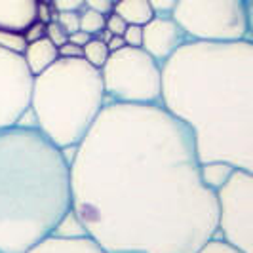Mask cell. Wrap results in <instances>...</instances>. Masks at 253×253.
I'll list each match as a JSON object with an SVG mask.
<instances>
[{
  "label": "cell",
  "instance_id": "1",
  "mask_svg": "<svg viewBox=\"0 0 253 253\" xmlns=\"http://www.w3.org/2000/svg\"><path fill=\"white\" fill-rule=\"evenodd\" d=\"M69 169L71 210L103 252L194 253L215 236L192 137L160 105L107 103Z\"/></svg>",
  "mask_w": 253,
  "mask_h": 253
},
{
  "label": "cell",
  "instance_id": "2",
  "mask_svg": "<svg viewBox=\"0 0 253 253\" xmlns=\"http://www.w3.org/2000/svg\"><path fill=\"white\" fill-rule=\"evenodd\" d=\"M160 107L189 129L198 162L253 171V42L187 40L162 63Z\"/></svg>",
  "mask_w": 253,
  "mask_h": 253
},
{
  "label": "cell",
  "instance_id": "3",
  "mask_svg": "<svg viewBox=\"0 0 253 253\" xmlns=\"http://www.w3.org/2000/svg\"><path fill=\"white\" fill-rule=\"evenodd\" d=\"M71 211L65 151L35 126L0 131V253H29Z\"/></svg>",
  "mask_w": 253,
  "mask_h": 253
},
{
  "label": "cell",
  "instance_id": "4",
  "mask_svg": "<svg viewBox=\"0 0 253 253\" xmlns=\"http://www.w3.org/2000/svg\"><path fill=\"white\" fill-rule=\"evenodd\" d=\"M105 105L101 73L84 57H59L33 78L35 127L61 151L84 139Z\"/></svg>",
  "mask_w": 253,
  "mask_h": 253
},
{
  "label": "cell",
  "instance_id": "5",
  "mask_svg": "<svg viewBox=\"0 0 253 253\" xmlns=\"http://www.w3.org/2000/svg\"><path fill=\"white\" fill-rule=\"evenodd\" d=\"M171 19L189 40H252V0H177Z\"/></svg>",
  "mask_w": 253,
  "mask_h": 253
},
{
  "label": "cell",
  "instance_id": "6",
  "mask_svg": "<svg viewBox=\"0 0 253 253\" xmlns=\"http://www.w3.org/2000/svg\"><path fill=\"white\" fill-rule=\"evenodd\" d=\"M99 73L107 103L160 105L162 65L143 48L111 51Z\"/></svg>",
  "mask_w": 253,
  "mask_h": 253
},
{
  "label": "cell",
  "instance_id": "7",
  "mask_svg": "<svg viewBox=\"0 0 253 253\" xmlns=\"http://www.w3.org/2000/svg\"><path fill=\"white\" fill-rule=\"evenodd\" d=\"M217 204L215 236L242 253H253V171L234 169L213 190Z\"/></svg>",
  "mask_w": 253,
  "mask_h": 253
},
{
  "label": "cell",
  "instance_id": "8",
  "mask_svg": "<svg viewBox=\"0 0 253 253\" xmlns=\"http://www.w3.org/2000/svg\"><path fill=\"white\" fill-rule=\"evenodd\" d=\"M33 78L23 55L0 48V131L23 120L31 107Z\"/></svg>",
  "mask_w": 253,
  "mask_h": 253
},
{
  "label": "cell",
  "instance_id": "9",
  "mask_svg": "<svg viewBox=\"0 0 253 253\" xmlns=\"http://www.w3.org/2000/svg\"><path fill=\"white\" fill-rule=\"evenodd\" d=\"M189 38L181 31V27L171 19V15H154L151 21L143 25L141 48L162 65Z\"/></svg>",
  "mask_w": 253,
  "mask_h": 253
},
{
  "label": "cell",
  "instance_id": "10",
  "mask_svg": "<svg viewBox=\"0 0 253 253\" xmlns=\"http://www.w3.org/2000/svg\"><path fill=\"white\" fill-rule=\"evenodd\" d=\"M38 0H0V29L23 33L37 21Z\"/></svg>",
  "mask_w": 253,
  "mask_h": 253
},
{
  "label": "cell",
  "instance_id": "11",
  "mask_svg": "<svg viewBox=\"0 0 253 253\" xmlns=\"http://www.w3.org/2000/svg\"><path fill=\"white\" fill-rule=\"evenodd\" d=\"M23 59H25V65L31 71V75L37 76L59 59V50L50 38L44 37L27 44L25 51H23Z\"/></svg>",
  "mask_w": 253,
  "mask_h": 253
},
{
  "label": "cell",
  "instance_id": "12",
  "mask_svg": "<svg viewBox=\"0 0 253 253\" xmlns=\"http://www.w3.org/2000/svg\"><path fill=\"white\" fill-rule=\"evenodd\" d=\"M29 253H107L101 248L91 242L88 236L82 238H57L50 236L48 240L38 244Z\"/></svg>",
  "mask_w": 253,
  "mask_h": 253
},
{
  "label": "cell",
  "instance_id": "13",
  "mask_svg": "<svg viewBox=\"0 0 253 253\" xmlns=\"http://www.w3.org/2000/svg\"><path fill=\"white\" fill-rule=\"evenodd\" d=\"M113 12L118 13L127 25H145L154 17L149 0H116Z\"/></svg>",
  "mask_w": 253,
  "mask_h": 253
},
{
  "label": "cell",
  "instance_id": "14",
  "mask_svg": "<svg viewBox=\"0 0 253 253\" xmlns=\"http://www.w3.org/2000/svg\"><path fill=\"white\" fill-rule=\"evenodd\" d=\"M236 168H232L227 162H204L200 164V179L210 190H217L234 171Z\"/></svg>",
  "mask_w": 253,
  "mask_h": 253
},
{
  "label": "cell",
  "instance_id": "15",
  "mask_svg": "<svg viewBox=\"0 0 253 253\" xmlns=\"http://www.w3.org/2000/svg\"><path fill=\"white\" fill-rule=\"evenodd\" d=\"M109 53H111V51L107 48V44L95 37H91L88 42L82 46V57H84L91 67H95V69H101L103 65H105Z\"/></svg>",
  "mask_w": 253,
  "mask_h": 253
},
{
  "label": "cell",
  "instance_id": "16",
  "mask_svg": "<svg viewBox=\"0 0 253 253\" xmlns=\"http://www.w3.org/2000/svg\"><path fill=\"white\" fill-rule=\"evenodd\" d=\"M78 19H80V31L88 33L89 37H95L99 31L105 29V15L89 8H82L78 12Z\"/></svg>",
  "mask_w": 253,
  "mask_h": 253
},
{
  "label": "cell",
  "instance_id": "17",
  "mask_svg": "<svg viewBox=\"0 0 253 253\" xmlns=\"http://www.w3.org/2000/svg\"><path fill=\"white\" fill-rule=\"evenodd\" d=\"M0 48L23 55V51H25V48H27V40H25V37H23V33L0 29Z\"/></svg>",
  "mask_w": 253,
  "mask_h": 253
},
{
  "label": "cell",
  "instance_id": "18",
  "mask_svg": "<svg viewBox=\"0 0 253 253\" xmlns=\"http://www.w3.org/2000/svg\"><path fill=\"white\" fill-rule=\"evenodd\" d=\"M194 253H242V252H238L236 248H232L230 244L223 242L221 238L213 236L211 240H208L204 246H200Z\"/></svg>",
  "mask_w": 253,
  "mask_h": 253
},
{
  "label": "cell",
  "instance_id": "19",
  "mask_svg": "<svg viewBox=\"0 0 253 253\" xmlns=\"http://www.w3.org/2000/svg\"><path fill=\"white\" fill-rule=\"evenodd\" d=\"M126 27H127V23L118 15V13L111 12L105 15V29H107L113 37H122L124 31H126Z\"/></svg>",
  "mask_w": 253,
  "mask_h": 253
},
{
  "label": "cell",
  "instance_id": "20",
  "mask_svg": "<svg viewBox=\"0 0 253 253\" xmlns=\"http://www.w3.org/2000/svg\"><path fill=\"white\" fill-rule=\"evenodd\" d=\"M46 38H50L51 42L59 48V46H63L65 42L69 40V35H67V31L57 21H50V23H46Z\"/></svg>",
  "mask_w": 253,
  "mask_h": 253
},
{
  "label": "cell",
  "instance_id": "21",
  "mask_svg": "<svg viewBox=\"0 0 253 253\" xmlns=\"http://www.w3.org/2000/svg\"><path fill=\"white\" fill-rule=\"evenodd\" d=\"M59 25L67 31V35L75 33L80 29V19H78V12H57V19Z\"/></svg>",
  "mask_w": 253,
  "mask_h": 253
},
{
  "label": "cell",
  "instance_id": "22",
  "mask_svg": "<svg viewBox=\"0 0 253 253\" xmlns=\"http://www.w3.org/2000/svg\"><path fill=\"white\" fill-rule=\"evenodd\" d=\"M124 42L129 48H141V40H143V27L141 25H127L124 31Z\"/></svg>",
  "mask_w": 253,
  "mask_h": 253
},
{
  "label": "cell",
  "instance_id": "23",
  "mask_svg": "<svg viewBox=\"0 0 253 253\" xmlns=\"http://www.w3.org/2000/svg\"><path fill=\"white\" fill-rule=\"evenodd\" d=\"M23 37H25L27 44L29 42H35V40H40V38L46 37V23H42V21H33L31 25L27 27L25 31H23Z\"/></svg>",
  "mask_w": 253,
  "mask_h": 253
},
{
  "label": "cell",
  "instance_id": "24",
  "mask_svg": "<svg viewBox=\"0 0 253 253\" xmlns=\"http://www.w3.org/2000/svg\"><path fill=\"white\" fill-rule=\"evenodd\" d=\"M55 12H80L84 8V0H50Z\"/></svg>",
  "mask_w": 253,
  "mask_h": 253
},
{
  "label": "cell",
  "instance_id": "25",
  "mask_svg": "<svg viewBox=\"0 0 253 253\" xmlns=\"http://www.w3.org/2000/svg\"><path fill=\"white\" fill-rule=\"evenodd\" d=\"M149 4H151L154 15H166L168 17V15H171L177 0H149Z\"/></svg>",
  "mask_w": 253,
  "mask_h": 253
},
{
  "label": "cell",
  "instance_id": "26",
  "mask_svg": "<svg viewBox=\"0 0 253 253\" xmlns=\"http://www.w3.org/2000/svg\"><path fill=\"white\" fill-rule=\"evenodd\" d=\"M113 6H114V0H84V8L95 10V12L103 13V15L113 12Z\"/></svg>",
  "mask_w": 253,
  "mask_h": 253
},
{
  "label": "cell",
  "instance_id": "27",
  "mask_svg": "<svg viewBox=\"0 0 253 253\" xmlns=\"http://www.w3.org/2000/svg\"><path fill=\"white\" fill-rule=\"evenodd\" d=\"M57 50H59V57H82V48L76 44H71L69 40L63 46H59Z\"/></svg>",
  "mask_w": 253,
  "mask_h": 253
},
{
  "label": "cell",
  "instance_id": "28",
  "mask_svg": "<svg viewBox=\"0 0 253 253\" xmlns=\"http://www.w3.org/2000/svg\"><path fill=\"white\" fill-rule=\"evenodd\" d=\"M89 38H91V37H89L88 33H84V31H80V29H78V31H75V33H71V35H69V42H71V44H76V46H80V48H82V46L88 42Z\"/></svg>",
  "mask_w": 253,
  "mask_h": 253
},
{
  "label": "cell",
  "instance_id": "29",
  "mask_svg": "<svg viewBox=\"0 0 253 253\" xmlns=\"http://www.w3.org/2000/svg\"><path fill=\"white\" fill-rule=\"evenodd\" d=\"M124 46H126V42H124L122 37H111V40L107 42L109 51H116V50H120V48H124Z\"/></svg>",
  "mask_w": 253,
  "mask_h": 253
},
{
  "label": "cell",
  "instance_id": "30",
  "mask_svg": "<svg viewBox=\"0 0 253 253\" xmlns=\"http://www.w3.org/2000/svg\"><path fill=\"white\" fill-rule=\"evenodd\" d=\"M38 2H40V0H38Z\"/></svg>",
  "mask_w": 253,
  "mask_h": 253
},
{
  "label": "cell",
  "instance_id": "31",
  "mask_svg": "<svg viewBox=\"0 0 253 253\" xmlns=\"http://www.w3.org/2000/svg\"><path fill=\"white\" fill-rule=\"evenodd\" d=\"M114 2H116V0H114Z\"/></svg>",
  "mask_w": 253,
  "mask_h": 253
}]
</instances>
